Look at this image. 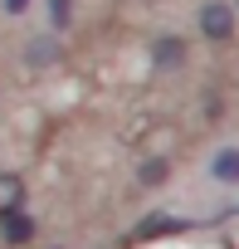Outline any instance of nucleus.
I'll return each mask as SVG.
<instances>
[{
	"mask_svg": "<svg viewBox=\"0 0 239 249\" xmlns=\"http://www.w3.org/2000/svg\"><path fill=\"white\" fill-rule=\"evenodd\" d=\"M171 181V157H147L142 166H137V186L142 191H156V186H166Z\"/></svg>",
	"mask_w": 239,
	"mask_h": 249,
	"instance_id": "6e6552de",
	"label": "nucleus"
},
{
	"mask_svg": "<svg viewBox=\"0 0 239 249\" xmlns=\"http://www.w3.org/2000/svg\"><path fill=\"white\" fill-rule=\"evenodd\" d=\"M147 59H152V69H156V73H181V69H186V59H190V39H186V35H176V30H161V35H152Z\"/></svg>",
	"mask_w": 239,
	"mask_h": 249,
	"instance_id": "f03ea898",
	"label": "nucleus"
},
{
	"mask_svg": "<svg viewBox=\"0 0 239 249\" xmlns=\"http://www.w3.org/2000/svg\"><path fill=\"white\" fill-rule=\"evenodd\" d=\"M234 10H239V0H234Z\"/></svg>",
	"mask_w": 239,
	"mask_h": 249,
	"instance_id": "9b49d317",
	"label": "nucleus"
},
{
	"mask_svg": "<svg viewBox=\"0 0 239 249\" xmlns=\"http://www.w3.org/2000/svg\"><path fill=\"white\" fill-rule=\"evenodd\" d=\"M25 64H30V69L59 64V35H34V39L25 44Z\"/></svg>",
	"mask_w": 239,
	"mask_h": 249,
	"instance_id": "423d86ee",
	"label": "nucleus"
},
{
	"mask_svg": "<svg viewBox=\"0 0 239 249\" xmlns=\"http://www.w3.org/2000/svg\"><path fill=\"white\" fill-rule=\"evenodd\" d=\"M73 25V0H49V35H64Z\"/></svg>",
	"mask_w": 239,
	"mask_h": 249,
	"instance_id": "1a4fd4ad",
	"label": "nucleus"
},
{
	"mask_svg": "<svg viewBox=\"0 0 239 249\" xmlns=\"http://www.w3.org/2000/svg\"><path fill=\"white\" fill-rule=\"evenodd\" d=\"M195 30L210 39V44H229L239 35V10H234V0H205L200 15H195Z\"/></svg>",
	"mask_w": 239,
	"mask_h": 249,
	"instance_id": "f257e3e1",
	"label": "nucleus"
},
{
	"mask_svg": "<svg viewBox=\"0 0 239 249\" xmlns=\"http://www.w3.org/2000/svg\"><path fill=\"white\" fill-rule=\"evenodd\" d=\"M0 5H5V15H25V10L34 5V0H0Z\"/></svg>",
	"mask_w": 239,
	"mask_h": 249,
	"instance_id": "9d476101",
	"label": "nucleus"
},
{
	"mask_svg": "<svg viewBox=\"0 0 239 249\" xmlns=\"http://www.w3.org/2000/svg\"><path fill=\"white\" fill-rule=\"evenodd\" d=\"M210 181L215 186H239V147H220L210 157Z\"/></svg>",
	"mask_w": 239,
	"mask_h": 249,
	"instance_id": "39448f33",
	"label": "nucleus"
},
{
	"mask_svg": "<svg viewBox=\"0 0 239 249\" xmlns=\"http://www.w3.org/2000/svg\"><path fill=\"white\" fill-rule=\"evenodd\" d=\"M34 234H39V220L30 210L0 215V244H5V249H25V244H34Z\"/></svg>",
	"mask_w": 239,
	"mask_h": 249,
	"instance_id": "7ed1b4c3",
	"label": "nucleus"
},
{
	"mask_svg": "<svg viewBox=\"0 0 239 249\" xmlns=\"http://www.w3.org/2000/svg\"><path fill=\"white\" fill-rule=\"evenodd\" d=\"M25 200H30V186H25V176H20V171H0V215H15V210H25Z\"/></svg>",
	"mask_w": 239,
	"mask_h": 249,
	"instance_id": "20e7f679",
	"label": "nucleus"
},
{
	"mask_svg": "<svg viewBox=\"0 0 239 249\" xmlns=\"http://www.w3.org/2000/svg\"><path fill=\"white\" fill-rule=\"evenodd\" d=\"M181 230H186V220H181V215L156 210V215H147V220L137 225V239H161V234H181Z\"/></svg>",
	"mask_w": 239,
	"mask_h": 249,
	"instance_id": "0eeeda50",
	"label": "nucleus"
}]
</instances>
